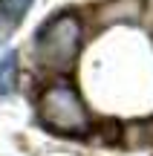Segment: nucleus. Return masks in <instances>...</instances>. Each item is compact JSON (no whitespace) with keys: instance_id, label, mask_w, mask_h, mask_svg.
I'll return each mask as SVG.
<instances>
[{"instance_id":"1","label":"nucleus","mask_w":153,"mask_h":156,"mask_svg":"<svg viewBox=\"0 0 153 156\" xmlns=\"http://www.w3.org/2000/svg\"><path fill=\"white\" fill-rule=\"evenodd\" d=\"M84 41V29L75 12H58L46 23H40L35 35V58L40 67L67 73L75 64V55Z\"/></svg>"},{"instance_id":"2","label":"nucleus","mask_w":153,"mask_h":156,"mask_svg":"<svg viewBox=\"0 0 153 156\" xmlns=\"http://www.w3.org/2000/svg\"><path fill=\"white\" fill-rule=\"evenodd\" d=\"M38 116L43 127H49L52 133H61V136H84L92 124L90 110L84 107L78 90L67 78H58L43 90Z\"/></svg>"},{"instance_id":"3","label":"nucleus","mask_w":153,"mask_h":156,"mask_svg":"<svg viewBox=\"0 0 153 156\" xmlns=\"http://www.w3.org/2000/svg\"><path fill=\"white\" fill-rule=\"evenodd\" d=\"M17 75H20V61H17V52H6V55L0 58V95L15 93Z\"/></svg>"},{"instance_id":"4","label":"nucleus","mask_w":153,"mask_h":156,"mask_svg":"<svg viewBox=\"0 0 153 156\" xmlns=\"http://www.w3.org/2000/svg\"><path fill=\"white\" fill-rule=\"evenodd\" d=\"M29 6H32V0H0V15L9 23H17L29 12Z\"/></svg>"},{"instance_id":"5","label":"nucleus","mask_w":153,"mask_h":156,"mask_svg":"<svg viewBox=\"0 0 153 156\" xmlns=\"http://www.w3.org/2000/svg\"><path fill=\"white\" fill-rule=\"evenodd\" d=\"M3 35H6V23L0 20V41H3Z\"/></svg>"}]
</instances>
